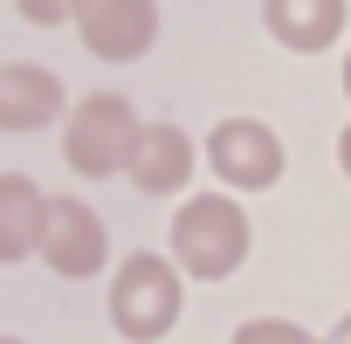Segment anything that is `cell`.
<instances>
[{
  "label": "cell",
  "mask_w": 351,
  "mask_h": 344,
  "mask_svg": "<svg viewBox=\"0 0 351 344\" xmlns=\"http://www.w3.org/2000/svg\"><path fill=\"white\" fill-rule=\"evenodd\" d=\"M248 214L234 193H193L172 214V269L193 282H228L248 262Z\"/></svg>",
  "instance_id": "1"
},
{
  "label": "cell",
  "mask_w": 351,
  "mask_h": 344,
  "mask_svg": "<svg viewBox=\"0 0 351 344\" xmlns=\"http://www.w3.org/2000/svg\"><path fill=\"white\" fill-rule=\"evenodd\" d=\"M138 138H145L138 110H131L117 90H97V97H83V103L69 110V124H62V158H69V172H83V180H110V172H131Z\"/></svg>",
  "instance_id": "2"
},
{
  "label": "cell",
  "mask_w": 351,
  "mask_h": 344,
  "mask_svg": "<svg viewBox=\"0 0 351 344\" xmlns=\"http://www.w3.org/2000/svg\"><path fill=\"white\" fill-rule=\"evenodd\" d=\"M180 269H172V255H124V269L110 275V323L117 337L131 344H158L172 323H180Z\"/></svg>",
  "instance_id": "3"
},
{
  "label": "cell",
  "mask_w": 351,
  "mask_h": 344,
  "mask_svg": "<svg viewBox=\"0 0 351 344\" xmlns=\"http://www.w3.org/2000/svg\"><path fill=\"white\" fill-rule=\"evenodd\" d=\"M207 165L214 180L234 186V193H262L282 180V138L262 124V117H221L207 131Z\"/></svg>",
  "instance_id": "4"
},
{
  "label": "cell",
  "mask_w": 351,
  "mask_h": 344,
  "mask_svg": "<svg viewBox=\"0 0 351 344\" xmlns=\"http://www.w3.org/2000/svg\"><path fill=\"white\" fill-rule=\"evenodd\" d=\"M42 262L62 275V282H83V275H97L104 262H110V234H104V221H97V207H83V200H49V228H42Z\"/></svg>",
  "instance_id": "5"
},
{
  "label": "cell",
  "mask_w": 351,
  "mask_h": 344,
  "mask_svg": "<svg viewBox=\"0 0 351 344\" xmlns=\"http://www.w3.org/2000/svg\"><path fill=\"white\" fill-rule=\"evenodd\" d=\"M76 35H83V49L97 62H138L158 42V8L152 0H83Z\"/></svg>",
  "instance_id": "6"
},
{
  "label": "cell",
  "mask_w": 351,
  "mask_h": 344,
  "mask_svg": "<svg viewBox=\"0 0 351 344\" xmlns=\"http://www.w3.org/2000/svg\"><path fill=\"white\" fill-rule=\"evenodd\" d=\"M62 117V76L42 62H0V131H42Z\"/></svg>",
  "instance_id": "7"
},
{
  "label": "cell",
  "mask_w": 351,
  "mask_h": 344,
  "mask_svg": "<svg viewBox=\"0 0 351 344\" xmlns=\"http://www.w3.org/2000/svg\"><path fill=\"white\" fill-rule=\"evenodd\" d=\"M186 180H193V138L180 124H145V138L131 151V186L165 200V193H186Z\"/></svg>",
  "instance_id": "8"
},
{
  "label": "cell",
  "mask_w": 351,
  "mask_h": 344,
  "mask_svg": "<svg viewBox=\"0 0 351 344\" xmlns=\"http://www.w3.org/2000/svg\"><path fill=\"white\" fill-rule=\"evenodd\" d=\"M42 228H49V193L28 172H0V262L42 255Z\"/></svg>",
  "instance_id": "9"
},
{
  "label": "cell",
  "mask_w": 351,
  "mask_h": 344,
  "mask_svg": "<svg viewBox=\"0 0 351 344\" xmlns=\"http://www.w3.org/2000/svg\"><path fill=\"white\" fill-rule=\"evenodd\" d=\"M262 21L289 56H317L344 35V0H262Z\"/></svg>",
  "instance_id": "10"
},
{
  "label": "cell",
  "mask_w": 351,
  "mask_h": 344,
  "mask_svg": "<svg viewBox=\"0 0 351 344\" xmlns=\"http://www.w3.org/2000/svg\"><path fill=\"white\" fill-rule=\"evenodd\" d=\"M234 344H317V337L303 323H289V317H248L234 330Z\"/></svg>",
  "instance_id": "11"
},
{
  "label": "cell",
  "mask_w": 351,
  "mask_h": 344,
  "mask_svg": "<svg viewBox=\"0 0 351 344\" xmlns=\"http://www.w3.org/2000/svg\"><path fill=\"white\" fill-rule=\"evenodd\" d=\"M14 8H21L35 28H62V21H76V8H83V0H14Z\"/></svg>",
  "instance_id": "12"
},
{
  "label": "cell",
  "mask_w": 351,
  "mask_h": 344,
  "mask_svg": "<svg viewBox=\"0 0 351 344\" xmlns=\"http://www.w3.org/2000/svg\"><path fill=\"white\" fill-rule=\"evenodd\" d=\"M337 165H344V180H351V124H344V138H337Z\"/></svg>",
  "instance_id": "13"
},
{
  "label": "cell",
  "mask_w": 351,
  "mask_h": 344,
  "mask_svg": "<svg viewBox=\"0 0 351 344\" xmlns=\"http://www.w3.org/2000/svg\"><path fill=\"white\" fill-rule=\"evenodd\" d=\"M324 344H351V310H344V317H337V330H330V337H324Z\"/></svg>",
  "instance_id": "14"
},
{
  "label": "cell",
  "mask_w": 351,
  "mask_h": 344,
  "mask_svg": "<svg viewBox=\"0 0 351 344\" xmlns=\"http://www.w3.org/2000/svg\"><path fill=\"white\" fill-rule=\"evenodd\" d=\"M344 97H351V56H344Z\"/></svg>",
  "instance_id": "15"
},
{
  "label": "cell",
  "mask_w": 351,
  "mask_h": 344,
  "mask_svg": "<svg viewBox=\"0 0 351 344\" xmlns=\"http://www.w3.org/2000/svg\"><path fill=\"white\" fill-rule=\"evenodd\" d=\"M0 344H21V337H0Z\"/></svg>",
  "instance_id": "16"
}]
</instances>
